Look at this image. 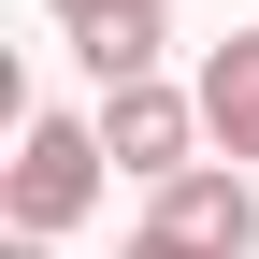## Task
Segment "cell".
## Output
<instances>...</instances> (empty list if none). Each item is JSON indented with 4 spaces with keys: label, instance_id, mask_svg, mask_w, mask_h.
<instances>
[{
    "label": "cell",
    "instance_id": "7a4b0ae2",
    "mask_svg": "<svg viewBox=\"0 0 259 259\" xmlns=\"http://www.w3.org/2000/svg\"><path fill=\"white\" fill-rule=\"evenodd\" d=\"M202 144H216V130H202V87H173V72H144V87H101V158L144 187V202H158L173 173H202Z\"/></svg>",
    "mask_w": 259,
    "mask_h": 259
},
{
    "label": "cell",
    "instance_id": "5b68a950",
    "mask_svg": "<svg viewBox=\"0 0 259 259\" xmlns=\"http://www.w3.org/2000/svg\"><path fill=\"white\" fill-rule=\"evenodd\" d=\"M187 87H202V130H216V158L245 173V158H259V29L202 44V72H187Z\"/></svg>",
    "mask_w": 259,
    "mask_h": 259
},
{
    "label": "cell",
    "instance_id": "6da1fadb",
    "mask_svg": "<svg viewBox=\"0 0 259 259\" xmlns=\"http://www.w3.org/2000/svg\"><path fill=\"white\" fill-rule=\"evenodd\" d=\"M101 187H115L101 115H29V130H15V158H0V216H15V245L87 231V216H101Z\"/></svg>",
    "mask_w": 259,
    "mask_h": 259
},
{
    "label": "cell",
    "instance_id": "3957f363",
    "mask_svg": "<svg viewBox=\"0 0 259 259\" xmlns=\"http://www.w3.org/2000/svg\"><path fill=\"white\" fill-rule=\"evenodd\" d=\"M144 245L158 259H259V187L231 173V158H202V173H173L144 202Z\"/></svg>",
    "mask_w": 259,
    "mask_h": 259
},
{
    "label": "cell",
    "instance_id": "277c9868",
    "mask_svg": "<svg viewBox=\"0 0 259 259\" xmlns=\"http://www.w3.org/2000/svg\"><path fill=\"white\" fill-rule=\"evenodd\" d=\"M58 29H72V58L101 87H144L158 58H173V0H44Z\"/></svg>",
    "mask_w": 259,
    "mask_h": 259
},
{
    "label": "cell",
    "instance_id": "8992f818",
    "mask_svg": "<svg viewBox=\"0 0 259 259\" xmlns=\"http://www.w3.org/2000/svg\"><path fill=\"white\" fill-rule=\"evenodd\" d=\"M0 259H58V245H0Z\"/></svg>",
    "mask_w": 259,
    "mask_h": 259
}]
</instances>
